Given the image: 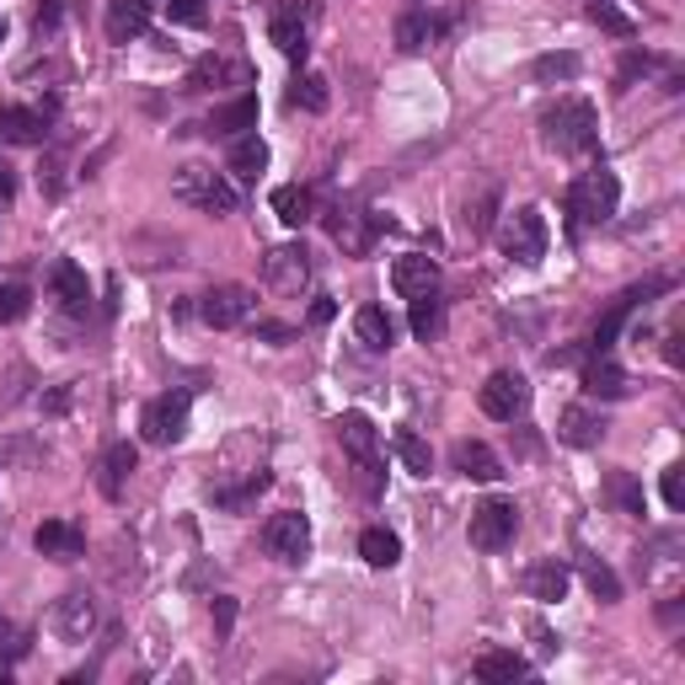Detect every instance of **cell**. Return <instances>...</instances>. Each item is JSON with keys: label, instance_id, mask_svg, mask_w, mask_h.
<instances>
[{"label": "cell", "instance_id": "bcb514c9", "mask_svg": "<svg viewBox=\"0 0 685 685\" xmlns=\"http://www.w3.org/2000/svg\"><path fill=\"white\" fill-rule=\"evenodd\" d=\"M209 616H214V632L225 637V632H231V622H236V600H231V595H214V611H209Z\"/></svg>", "mask_w": 685, "mask_h": 685}, {"label": "cell", "instance_id": "db71d44e", "mask_svg": "<svg viewBox=\"0 0 685 685\" xmlns=\"http://www.w3.org/2000/svg\"><path fill=\"white\" fill-rule=\"evenodd\" d=\"M145 6H155V0H145Z\"/></svg>", "mask_w": 685, "mask_h": 685}, {"label": "cell", "instance_id": "f907efd6", "mask_svg": "<svg viewBox=\"0 0 685 685\" xmlns=\"http://www.w3.org/2000/svg\"><path fill=\"white\" fill-rule=\"evenodd\" d=\"M332 311H338L332 300H316V305H311V322H316V328H328V322H332Z\"/></svg>", "mask_w": 685, "mask_h": 685}, {"label": "cell", "instance_id": "d6986e66", "mask_svg": "<svg viewBox=\"0 0 685 685\" xmlns=\"http://www.w3.org/2000/svg\"><path fill=\"white\" fill-rule=\"evenodd\" d=\"M0 140L6 145H43L49 140V113L43 108H0Z\"/></svg>", "mask_w": 685, "mask_h": 685}, {"label": "cell", "instance_id": "74e56055", "mask_svg": "<svg viewBox=\"0 0 685 685\" xmlns=\"http://www.w3.org/2000/svg\"><path fill=\"white\" fill-rule=\"evenodd\" d=\"M578 70H584V64H578V54H541L536 64H531V75H536L541 87H563V81H573V75H578Z\"/></svg>", "mask_w": 685, "mask_h": 685}, {"label": "cell", "instance_id": "4316f807", "mask_svg": "<svg viewBox=\"0 0 685 685\" xmlns=\"http://www.w3.org/2000/svg\"><path fill=\"white\" fill-rule=\"evenodd\" d=\"M472 675H477V681H493V685H514L531 675V664L514 654V648H487V654L472 664Z\"/></svg>", "mask_w": 685, "mask_h": 685}, {"label": "cell", "instance_id": "d4e9b609", "mask_svg": "<svg viewBox=\"0 0 685 685\" xmlns=\"http://www.w3.org/2000/svg\"><path fill=\"white\" fill-rule=\"evenodd\" d=\"M584 396H600V402L626 396V375H622V364H616L611 354H595L590 364H584Z\"/></svg>", "mask_w": 685, "mask_h": 685}, {"label": "cell", "instance_id": "ac0fdd59", "mask_svg": "<svg viewBox=\"0 0 685 685\" xmlns=\"http://www.w3.org/2000/svg\"><path fill=\"white\" fill-rule=\"evenodd\" d=\"M32 546H38L43 557H54V563H75V557H87V536H81L70 520H43L38 536H32Z\"/></svg>", "mask_w": 685, "mask_h": 685}, {"label": "cell", "instance_id": "d6a6232c", "mask_svg": "<svg viewBox=\"0 0 685 685\" xmlns=\"http://www.w3.org/2000/svg\"><path fill=\"white\" fill-rule=\"evenodd\" d=\"M493 214H498V182H487L477 199H466V209H461L466 236H487V231H493Z\"/></svg>", "mask_w": 685, "mask_h": 685}, {"label": "cell", "instance_id": "603a6c76", "mask_svg": "<svg viewBox=\"0 0 685 685\" xmlns=\"http://www.w3.org/2000/svg\"><path fill=\"white\" fill-rule=\"evenodd\" d=\"M134 466H140V450L129 445V440H119V445H108V455H102V498H123V482L134 477Z\"/></svg>", "mask_w": 685, "mask_h": 685}, {"label": "cell", "instance_id": "9f6ffc18", "mask_svg": "<svg viewBox=\"0 0 685 685\" xmlns=\"http://www.w3.org/2000/svg\"><path fill=\"white\" fill-rule=\"evenodd\" d=\"M0 32H6V28H0Z\"/></svg>", "mask_w": 685, "mask_h": 685}, {"label": "cell", "instance_id": "f1b7e54d", "mask_svg": "<svg viewBox=\"0 0 685 685\" xmlns=\"http://www.w3.org/2000/svg\"><path fill=\"white\" fill-rule=\"evenodd\" d=\"M354 338L364 349H375V354H386L391 343H396V328H391V316L381 305H359L354 311Z\"/></svg>", "mask_w": 685, "mask_h": 685}, {"label": "cell", "instance_id": "f5cc1de1", "mask_svg": "<svg viewBox=\"0 0 685 685\" xmlns=\"http://www.w3.org/2000/svg\"><path fill=\"white\" fill-rule=\"evenodd\" d=\"M531 632H536V643H541V654H557V637H552V632H546V626H531Z\"/></svg>", "mask_w": 685, "mask_h": 685}, {"label": "cell", "instance_id": "7402d4cb", "mask_svg": "<svg viewBox=\"0 0 685 685\" xmlns=\"http://www.w3.org/2000/svg\"><path fill=\"white\" fill-rule=\"evenodd\" d=\"M600 434H605V423H600L584 402H573V407H563V417H557V440L573 450H590L600 445Z\"/></svg>", "mask_w": 685, "mask_h": 685}, {"label": "cell", "instance_id": "6da1fadb", "mask_svg": "<svg viewBox=\"0 0 685 685\" xmlns=\"http://www.w3.org/2000/svg\"><path fill=\"white\" fill-rule=\"evenodd\" d=\"M541 140L557 155H590L600 140V113L584 97H557L541 108Z\"/></svg>", "mask_w": 685, "mask_h": 685}, {"label": "cell", "instance_id": "7a4b0ae2", "mask_svg": "<svg viewBox=\"0 0 685 685\" xmlns=\"http://www.w3.org/2000/svg\"><path fill=\"white\" fill-rule=\"evenodd\" d=\"M332 429H338V445H343V455L354 461L359 493H364V498H381V487H386V482H381V472H386V466H381V434H375V423H370L364 413H343Z\"/></svg>", "mask_w": 685, "mask_h": 685}, {"label": "cell", "instance_id": "b9f144b4", "mask_svg": "<svg viewBox=\"0 0 685 685\" xmlns=\"http://www.w3.org/2000/svg\"><path fill=\"white\" fill-rule=\"evenodd\" d=\"M407 305H413V338H417V343H429V338L440 332V295L429 290V295L407 300Z\"/></svg>", "mask_w": 685, "mask_h": 685}, {"label": "cell", "instance_id": "1f68e13d", "mask_svg": "<svg viewBox=\"0 0 685 685\" xmlns=\"http://www.w3.org/2000/svg\"><path fill=\"white\" fill-rule=\"evenodd\" d=\"M359 557L370 567H396L402 563V541L391 536L386 525H370V531H359Z\"/></svg>", "mask_w": 685, "mask_h": 685}, {"label": "cell", "instance_id": "8d00e7d4", "mask_svg": "<svg viewBox=\"0 0 685 685\" xmlns=\"http://www.w3.org/2000/svg\"><path fill=\"white\" fill-rule=\"evenodd\" d=\"M584 584H590V595L595 600H605V605H616V600H622V578H616V573H611V563H605V557H584Z\"/></svg>", "mask_w": 685, "mask_h": 685}, {"label": "cell", "instance_id": "4dcf8cb0", "mask_svg": "<svg viewBox=\"0 0 685 685\" xmlns=\"http://www.w3.org/2000/svg\"><path fill=\"white\" fill-rule=\"evenodd\" d=\"M273 214L295 231V225H305L311 214H316V199H311V188H300V182H284V188H273Z\"/></svg>", "mask_w": 685, "mask_h": 685}, {"label": "cell", "instance_id": "e575fe53", "mask_svg": "<svg viewBox=\"0 0 685 685\" xmlns=\"http://www.w3.org/2000/svg\"><path fill=\"white\" fill-rule=\"evenodd\" d=\"M391 450H396V461H402L413 477H429V472H434V450L423 445L413 429H396V434H391Z\"/></svg>", "mask_w": 685, "mask_h": 685}, {"label": "cell", "instance_id": "83f0119b", "mask_svg": "<svg viewBox=\"0 0 685 685\" xmlns=\"http://www.w3.org/2000/svg\"><path fill=\"white\" fill-rule=\"evenodd\" d=\"M567 584H573V573H567V563H557V557H541L531 573H525V590H531V600H563Z\"/></svg>", "mask_w": 685, "mask_h": 685}, {"label": "cell", "instance_id": "2e32d148", "mask_svg": "<svg viewBox=\"0 0 685 685\" xmlns=\"http://www.w3.org/2000/svg\"><path fill=\"white\" fill-rule=\"evenodd\" d=\"M49 290H54V300H60L64 316H87V311H91V284H87V273L75 269L70 258H60V263L49 269Z\"/></svg>", "mask_w": 685, "mask_h": 685}, {"label": "cell", "instance_id": "f35d334b", "mask_svg": "<svg viewBox=\"0 0 685 685\" xmlns=\"http://www.w3.org/2000/svg\"><path fill=\"white\" fill-rule=\"evenodd\" d=\"M263 487H269V472H252L241 487H209V504H214V508H246L258 493H263Z\"/></svg>", "mask_w": 685, "mask_h": 685}, {"label": "cell", "instance_id": "f546056e", "mask_svg": "<svg viewBox=\"0 0 685 685\" xmlns=\"http://www.w3.org/2000/svg\"><path fill=\"white\" fill-rule=\"evenodd\" d=\"M231 172H236L241 182H258L263 172H269V145L258 140V129L241 134V140H231Z\"/></svg>", "mask_w": 685, "mask_h": 685}, {"label": "cell", "instance_id": "3957f363", "mask_svg": "<svg viewBox=\"0 0 685 685\" xmlns=\"http://www.w3.org/2000/svg\"><path fill=\"white\" fill-rule=\"evenodd\" d=\"M567 214H573V225H605L616 204H622V182L616 172H605V167H590V172H578V178L567 182Z\"/></svg>", "mask_w": 685, "mask_h": 685}, {"label": "cell", "instance_id": "e0dca14e", "mask_svg": "<svg viewBox=\"0 0 685 685\" xmlns=\"http://www.w3.org/2000/svg\"><path fill=\"white\" fill-rule=\"evenodd\" d=\"M450 466H455L461 477H472V482H498L504 477V461L493 455V445H482V440H455V445H450Z\"/></svg>", "mask_w": 685, "mask_h": 685}, {"label": "cell", "instance_id": "8992f818", "mask_svg": "<svg viewBox=\"0 0 685 685\" xmlns=\"http://www.w3.org/2000/svg\"><path fill=\"white\" fill-rule=\"evenodd\" d=\"M514 531H520V504L514 498H482L472 508V525H466V536H472L477 552H504L514 541Z\"/></svg>", "mask_w": 685, "mask_h": 685}, {"label": "cell", "instance_id": "cb8c5ba5", "mask_svg": "<svg viewBox=\"0 0 685 685\" xmlns=\"http://www.w3.org/2000/svg\"><path fill=\"white\" fill-rule=\"evenodd\" d=\"M434 38H440V22H434L423 6H407V11L396 17V49H402V54H423Z\"/></svg>", "mask_w": 685, "mask_h": 685}, {"label": "cell", "instance_id": "7dc6e473", "mask_svg": "<svg viewBox=\"0 0 685 685\" xmlns=\"http://www.w3.org/2000/svg\"><path fill=\"white\" fill-rule=\"evenodd\" d=\"M32 28H38V38H49V32L60 28V0H43L38 17H32Z\"/></svg>", "mask_w": 685, "mask_h": 685}, {"label": "cell", "instance_id": "ab89813d", "mask_svg": "<svg viewBox=\"0 0 685 685\" xmlns=\"http://www.w3.org/2000/svg\"><path fill=\"white\" fill-rule=\"evenodd\" d=\"M590 22H595L600 32H611V38H632V32H637V22L626 17L616 0H590Z\"/></svg>", "mask_w": 685, "mask_h": 685}, {"label": "cell", "instance_id": "11a10c76", "mask_svg": "<svg viewBox=\"0 0 685 685\" xmlns=\"http://www.w3.org/2000/svg\"><path fill=\"white\" fill-rule=\"evenodd\" d=\"M413 6H423V0H413Z\"/></svg>", "mask_w": 685, "mask_h": 685}, {"label": "cell", "instance_id": "836d02e7", "mask_svg": "<svg viewBox=\"0 0 685 685\" xmlns=\"http://www.w3.org/2000/svg\"><path fill=\"white\" fill-rule=\"evenodd\" d=\"M328 102H332L328 75H316V70L295 75V87H290V108H300V113H328Z\"/></svg>", "mask_w": 685, "mask_h": 685}, {"label": "cell", "instance_id": "4fadbf2b", "mask_svg": "<svg viewBox=\"0 0 685 685\" xmlns=\"http://www.w3.org/2000/svg\"><path fill=\"white\" fill-rule=\"evenodd\" d=\"M258 129V97L252 91H241V97H231V102H220L214 113H209L204 134L209 140H241V134H252Z\"/></svg>", "mask_w": 685, "mask_h": 685}, {"label": "cell", "instance_id": "8fae6325", "mask_svg": "<svg viewBox=\"0 0 685 685\" xmlns=\"http://www.w3.org/2000/svg\"><path fill=\"white\" fill-rule=\"evenodd\" d=\"M49 632L60 637V643H91V632H97V600L91 595H60L54 600V611H49Z\"/></svg>", "mask_w": 685, "mask_h": 685}, {"label": "cell", "instance_id": "d590c367", "mask_svg": "<svg viewBox=\"0 0 685 685\" xmlns=\"http://www.w3.org/2000/svg\"><path fill=\"white\" fill-rule=\"evenodd\" d=\"M605 493H611V504L622 508V514H632V520H643V514H648V498H643V482L632 477V472H611V482H605Z\"/></svg>", "mask_w": 685, "mask_h": 685}, {"label": "cell", "instance_id": "5b68a950", "mask_svg": "<svg viewBox=\"0 0 685 685\" xmlns=\"http://www.w3.org/2000/svg\"><path fill=\"white\" fill-rule=\"evenodd\" d=\"M172 193H178L182 204L204 209V214H231V209L241 204V193L231 188V182L220 178V172H209V167H178V178H172Z\"/></svg>", "mask_w": 685, "mask_h": 685}, {"label": "cell", "instance_id": "ffe728a7", "mask_svg": "<svg viewBox=\"0 0 685 685\" xmlns=\"http://www.w3.org/2000/svg\"><path fill=\"white\" fill-rule=\"evenodd\" d=\"M108 43H134L150 32V6L145 0H108Z\"/></svg>", "mask_w": 685, "mask_h": 685}, {"label": "cell", "instance_id": "44dd1931", "mask_svg": "<svg viewBox=\"0 0 685 685\" xmlns=\"http://www.w3.org/2000/svg\"><path fill=\"white\" fill-rule=\"evenodd\" d=\"M328 231H332V241H338L343 252H354V258L370 246V220H364V209H354V204H332Z\"/></svg>", "mask_w": 685, "mask_h": 685}, {"label": "cell", "instance_id": "5bb4252c", "mask_svg": "<svg viewBox=\"0 0 685 685\" xmlns=\"http://www.w3.org/2000/svg\"><path fill=\"white\" fill-rule=\"evenodd\" d=\"M391 290L402 300H417V295H429V290H440V263L423 258V252H402V258L391 263Z\"/></svg>", "mask_w": 685, "mask_h": 685}, {"label": "cell", "instance_id": "9a60e30c", "mask_svg": "<svg viewBox=\"0 0 685 685\" xmlns=\"http://www.w3.org/2000/svg\"><path fill=\"white\" fill-rule=\"evenodd\" d=\"M269 38H273V49L295 64H305V54H311V28H305V11H300V6H279V11H273Z\"/></svg>", "mask_w": 685, "mask_h": 685}, {"label": "cell", "instance_id": "9c48e42d", "mask_svg": "<svg viewBox=\"0 0 685 685\" xmlns=\"http://www.w3.org/2000/svg\"><path fill=\"white\" fill-rule=\"evenodd\" d=\"M477 407L493 423H514V417L531 407V386H525V375H514V370H493L477 391Z\"/></svg>", "mask_w": 685, "mask_h": 685}, {"label": "cell", "instance_id": "7c38bea8", "mask_svg": "<svg viewBox=\"0 0 685 685\" xmlns=\"http://www.w3.org/2000/svg\"><path fill=\"white\" fill-rule=\"evenodd\" d=\"M199 316H204L214 332H231L252 316V290L246 284H214L204 300H199Z\"/></svg>", "mask_w": 685, "mask_h": 685}, {"label": "cell", "instance_id": "7bdbcfd3", "mask_svg": "<svg viewBox=\"0 0 685 685\" xmlns=\"http://www.w3.org/2000/svg\"><path fill=\"white\" fill-rule=\"evenodd\" d=\"M648 70H658V60L654 54H643V49H632V54L622 60V75H616V81H622V91H626L637 75H648Z\"/></svg>", "mask_w": 685, "mask_h": 685}, {"label": "cell", "instance_id": "484cf974", "mask_svg": "<svg viewBox=\"0 0 685 685\" xmlns=\"http://www.w3.org/2000/svg\"><path fill=\"white\" fill-rule=\"evenodd\" d=\"M225 81H246V64H231V60H220V54H204V60L188 70V81H182V91H214V87H225Z\"/></svg>", "mask_w": 685, "mask_h": 685}, {"label": "cell", "instance_id": "f6af8a7d", "mask_svg": "<svg viewBox=\"0 0 685 685\" xmlns=\"http://www.w3.org/2000/svg\"><path fill=\"white\" fill-rule=\"evenodd\" d=\"M167 11H172V22H182V28H199L204 22V0H167Z\"/></svg>", "mask_w": 685, "mask_h": 685}, {"label": "cell", "instance_id": "277c9868", "mask_svg": "<svg viewBox=\"0 0 685 685\" xmlns=\"http://www.w3.org/2000/svg\"><path fill=\"white\" fill-rule=\"evenodd\" d=\"M498 246H504L508 263H520V269H536L541 258H546V214L536 204H520L504 214V225H498Z\"/></svg>", "mask_w": 685, "mask_h": 685}, {"label": "cell", "instance_id": "60d3db41", "mask_svg": "<svg viewBox=\"0 0 685 685\" xmlns=\"http://www.w3.org/2000/svg\"><path fill=\"white\" fill-rule=\"evenodd\" d=\"M32 311V290L22 279H11V284H0V328H11V322H22Z\"/></svg>", "mask_w": 685, "mask_h": 685}, {"label": "cell", "instance_id": "816d5d0a", "mask_svg": "<svg viewBox=\"0 0 685 685\" xmlns=\"http://www.w3.org/2000/svg\"><path fill=\"white\" fill-rule=\"evenodd\" d=\"M11 199H17V178L0 167V204H11Z\"/></svg>", "mask_w": 685, "mask_h": 685}, {"label": "cell", "instance_id": "c3c4849f", "mask_svg": "<svg viewBox=\"0 0 685 685\" xmlns=\"http://www.w3.org/2000/svg\"><path fill=\"white\" fill-rule=\"evenodd\" d=\"M258 338H263V343H273V349H284V343L295 338V328H284V322H258Z\"/></svg>", "mask_w": 685, "mask_h": 685}, {"label": "cell", "instance_id": "30bf717a", "mask_svg": "<svg viewBox=\"0 0 685 685\" xmlns=\"http://www.w3.org/2000/svg\"><path fill=\"white\" fill-rule=\"evenodd\" d=\"M305 279H311V252L300 241H284V246H273L269 258H263V284H269L273 295H300Z\"/></svg>", "mask_w": 685, "mask_h": 685}, {"label": "cell", "instance_id": "ee69618b", "mask_svg": "<svg viewBox=\"0 0 685 685\" xmlns=\"http://www.w3.org/2000/svg\"><path fill=\"white\" fill-rule=\"evenodd\" d=\"M664 504L675 514L685 508V466H664Z\"/></svg>", "mask_w": 685, "mask_h": 685}, {"label": "cell", "instance_id": "ba28073f", "mask_svg": "<svg viewBox=\"0 0 685 685\" xmlns=\"http://www.w3.org/2000/svg\"><path fill=\"white\" fill-rule=\"evenodd\" d=\"M263 552L279 557V563H305V552H311V520L300 514V508H279L269 514V525H263Z\"/></svg>", "mask_w": 685, "mask_h": 685}, {"label": "cell", "instance_id": "681fc988", "mask_svg": "<svg viewBox=\"0 0 685 685\" xmlns=\"http://www.w3.org/2000/svg\"><path fill=\"white\" fill-rule=\"evenodd\" d=\"M64 407H70V386H54L49 396H43V413H54V417H60Z\"/></svg>", "mask_w": 685, "mask_h": 685}, {"label": "cell", "instance_id": "52a82bcc", "mask_svg": "<svg viewBox=\"0 0 685 685\" xmlns=\"http://www.w3.org/2000/svg\"><path fill=\"white\" fill-rule=\"evenodd\" d=\"M188 407H193L188 391L155 396L145 413H140V440H145V445H178L182 434H188Z\"/></svg>", "mask_w": 685, "mask_h": 685}]
</instances>
